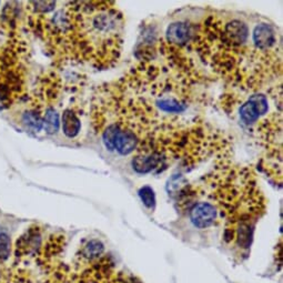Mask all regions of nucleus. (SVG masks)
<instances>
[{"instance_id": "f257e3e1", "label": "nucleus", "mask_w": 283, "mask_h": 283, "mask_svg": "<svg viewBox=\"0 0 283 283\" xmlns=\"http://www.w3.org/2000/svg\"><path fill=\"white\" fill-rule=\"evenodd\" d=\"M196 31L197 28L192 27L189 22H173L166 31V40H160V43L166 49L181 53L189 43L194 42Z\"/></svg>"}, {"instance_id": "f03ea898", "label": "nucleus", "mask_w": 283, "mask_h": 283, "mask_svg": "<svg viewBox=\"0 0 283 283\" xmlns=\"http://www.w3.org/2000/svg\"><path fill=\"white\" fill-rule=\"evenodd\" d=\"M42 247V230L35 225L28 229L16 242L15 257L21 260L27 257H37Z\"/></svg>"}, {"instance_id": "7ed1b4c3", "label": "nucleus", "mask_w": 283, "mask_h": 283, "mask_svg": "<svg viewBox=\"0 0 283 283\" xmlns=\"http://www.w3.org/2000/svg\"><path fill=\"white\" fill-rule=\"evenodd\" d=\"M269 110L268 98L262 93L251 96L245 104L240 107L241 121L249 126L259 120V118L265 115Z\"/></svg>"}, {"instance_id": "20e7f679", "label": "nucleus", "mask_w": 283, "mask_h": 283, "mask_svg": "<svg viewBox=\"0 0 283 283\" xmlns=\"http://www.w3.org/2000/svg\"><path fill=\"white\" fill-rule=\"evenodd\" d=\"M218 209L210 202H198L190 209V220L199 229H207L216 222Z\"/></svg>"}, {"instance_id": "39448f33", "label": "nucleus", "mask_w": 283, "mask_h": 283, "mask_svg": "<svg viewBox=\"0 0 283 283\" xmlns=\"http://www.w3.org/2000/svg\"><path fill=\"white\" fill-rule=\"evenodd\" d=\"M62 131L68 138H76L81 130V120L75 109L69 108L65 110L61 118Z\"/></svg>"}, {"instance_id": "423d86ee", "label": "nucleus", "mask_w": 283, "mask_h": 283, "mask_svg": "<svg viewBox=\"0 0 283 283\" xmlns=\"http://www.w3.org/2000/svg\"><path fill=\"white\" fill-rule=\"evenodd\" d=\"M104 253V245L99 240H90L80 249V253L78 258L80 259V263H91L98 260Z\"/></svg>"}, {"instance_id": "0eeeda50", "label": "nucleus", "mask_w": 283, "mask_h": 283, "mask_svg": "<svg viewBox=\"0 0 283 283\" xmlns=\"http://www.w3.org/2000/svg\"><path fill=\"white\" fill-rule=\"evenodd\" d=\"M60 126L59 113L57 112L55 107L48 106L43 111V129L48 134H54L58 131Z\"/></svg>"}, {"instance_id": "6e6552de", "label": "nucleus", "mask_w": 283, "mask_h": 283, "mask_svg": "<svg viewBox=\"0 0 283 283\" xmlns=\"http://www.w3.org/2000/svg\"><path fill=\"white\" fill-rule=\"evenodd\" d=\"M11 254V239L8 233L0 231V264L7 261Z\"/></svg>"}, {"instance_id": "1a4fd4ad", "label": "nucleus", "mask_w": 283, "mask_h": 283, "mask_svg": "<svg viewBox=\"0 0 283 283\" xmlns=\"http://www.w3.org/2000/svg\"><path fill=\"white\" fill-rule=\"evenodd\" d=\"M139 197L147 208H149V209L155 208V205H156L155 191H154V189L150 188L149 185L143 186V188L139 190Z\"/></svg>"}]
</instances>
